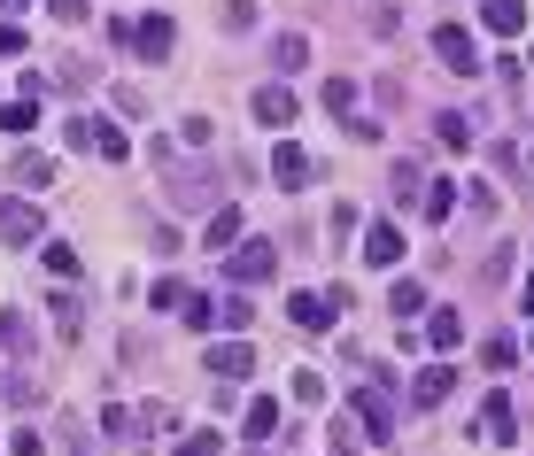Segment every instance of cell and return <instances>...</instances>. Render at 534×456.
Returning <instances> with one entry per match:
<instances>
[{
    "instance_id": "6da1fadb",
    "label": "cell",
    "mask_w": 534,
    "mask_h": 456,
    "mask_svg": "<svg viewBox=\"0 0 534 456\" xmlns=\"http://www.w3.org/2000/svg\"><path fill=\"white\" fill-rule=\"evenodd\" d=\"M349 426H364L372 441H395V379H387V371H372L349 395Z\"/></svg>"
},
{
    "instance_id": "7a4b0ae2",
    "label": "cell",
    "mask_w": 534,
    "mask_h": 456,
    "mask_svg": "<svg viewBox=\"0 0 534 456\" xmlns=\"http://www.w3.org/2000/svg\"><path fill=\"white\" fill-rule=\"evenodd\" d=\"M225 263H233V286H264L271 271H279V248H271V240H233Z\"/></svg>"
},
{
    "instance_id": "3957f363",
    "label": "cell",
    "mask_w": 534,
    "mask_h": 456,
    "mask_svg": "<svg viewBox=\"0 0 534 456\" xmlns=\"http://www.w3.org/2000/svg\"><path fill=\"white\" fill-rule=\"evenodd\" d=\"M434 55H442V70H457V78H480V47L465 24H442L434 31Z\"/></svg>"
},
{
    "instance_id": "277c9868",
    "label": "cell",
    "mask_w": 534,
    "mask_h": 456,
    "mask_svg": "<svg viewBox=\"0 0 534 456\" xmlns=\"http://www.w3.org/2000/svg\"><path fill=\"white\" fill-rule=\"evenodd\" d=\"M163 178H171L178 209H209V201H217V171H178V163H163Z\"/></svg>"
},
{
    "instance_id": "5b68a950",
    "label": "cell",
    "mask_w": 534,
    "mask_h": 456,
    "mask_svg": "<svg viewBox=\"0 0 534 456\" xmlns=\"http://www.w3.org/2000/svg\"><path fill=\"white\" fill-rule=\"evenodd\" d=\"M39 232H47V217H39L31 201H0V240H8V248H31Z\"/></svg>"
},
{
    "instance_id": "8992f818",
    "label": "cell",
    "mask_w": 534,
    "mask_h": 456,
    "mask_svg": "<svg viewBox=\"0 0 534 456\" xmlns=\"http://www.w3.org/2000/svg\"><path fill=\"white\" fill-rule=\"evenodd\" d=\"M202 371H217V379H248V371H256V348L233 333V341H217V348L202 356Z\"/></svg>"
},
{
    "instance_id": "52a82bcc",
    "label": "cell",
    "mask_w": 534,
    "mask_h": 456,
    "mask_svg": "<svg viewBox=\"0 0 534 456\" xmlns=\"http://www.w3.org/2000/svg\"><path fill=\"white\" fill-rule=\"evenodd\" d=\"M480 24L496 31V39H519L527 31V0H480Z\"/></svg>"
},
{
    "instance_id": "ba28073f",
    "label": "cell",
    "mask_w": 534,
    "mask_h": 456,
    "mask_svg": "<svg viewBox=\"0 0 534 456\" xmlns=\"http://www.w3.org/2000/svg\"><path fill=\"white\" fill-rule=\"evenodd\" d=\"M171 39H178V31H171V16H148V24H132V47H140L148 62H163V55H171Z\"/></svg>"
},
{
    "instance_id": "9c48e42d",
    "label": "cell",
    "mask_w": 534,
    "mask_h": 456,
    "mask_svg": "<svg viewBox=\"0 0 534 456\" xmlns=\"http://www.w3.org/2000/svg\"><path fill=\"white\" fill-rule=\"evenodd\" d=\"M449 387H457V371H449V364H426V371L411 379V402H418V410H434V402H442Z\"/></svg>"
},
{
    "instance_id": "30bf717a",
    "label": "cell",
    "mask_w": 534,
    "mask_h": 456,
    "mask_svg": "<svg viewBox=\"0 0 534 456\" xmlns=\"http://www.w3.org/2000/svg\"><path fill=\"white\" fill-rule=\"evenodd\" d=\"M364 263H380V271H387V263H403V232L387 225V217L364 232Z\"/></svg>"
},
{
    "instance_id": "8fae6325",
    "label": "cell",
    "mask_w": 534,
    "mask_h": 456,
    "mask_svg": "<svg viewBox=\"0 0 534 456\" xmlns=\"http://www.w3.org/2000/svg\"><path fill=\"white\" fill-rule=\"evenodd\" d=\"M287 317H295L302 333H326V325H333V302H326V294H295V302H287Z\"/></svg>"
},
{
    "instance_id": "7c38bea8",
    "label": "cell",
    "mask_w": 534,
    "mask_h": 456,
    "mask_svg": "<svg viewBox=\"0 0 534 456\" xmlns=\"http://www.w3.org/2000/svg\"><path fill=\"white\" fill-rule=\"evenodd\" d=\"M256 124H295V86H264L256 93Z\"/></svg>"
},
{
    "instance_id": "4fadbf2b",
    "label": "cell",
    "mask_w": 534,
    "mask_h": 456,
    "mask_svg": "<svg viewBox=\"0 0 534 456\" xmlns=\"http://www.w3.org/2000/svg\"><path fill=\"white\" fill-rule=\"evenodd\" d=\"M473 433H488V441H511V395H488V402H480Z\"/></svg>"
},
{
    "instance_id": "5bb4252c",
    "label": "cell",
    "mask_w": 534,
    "mask_h": 456,
    "mask_svg": "<svg viewBox=\"0 0 534 456\" xmlns=\"http://www.w3.org/2000/svg\"><path fill=\"white\" fill-rule=\"evenodd\" d=\"M426 341H434V348L449 356V348L465 341V317H457V310H426Z\"/></svg>"
},
{
    "instance_id": "9a60e30c",
    "label": "cell",
    "mask_w": 534,
    "mask_h": 456,
    "mask_svg": "<svg viewBox=\"0 0 534 456\" xmlns=\"http://www.w3.org/2000/svg\"><path fill=\"white\" fill-rule=\"evenodd\" d=\"M16 186H55V155L24 147V155H16Z\"/></svg>"
},
{
    "instance_id": "2e32d148",
    "label": "cell",
    "mask_w": 534,
    "mask_h": 456,
    "mask_svg": "<svg viewBox=\"0 0 534 456\" xmlns=\"http://www.w3.org/2000/svg\"><path fill=\"white\" fill-rule=\"evenodd\" d=\"M271 426H279V402L256 395V402H248V418H240V433H248V441H271Z\"/></svg>"
},
{
    "instance_id": "e0dca14e",
    "label": "cell",
    "mask_w": 534,
    "mask_h": 456,
    "mask_svg": "<svg viewBox=\"0 0 534 456\" xmlns=\"http://www.w3.org/2000/svg\"><path fill=\"white\" fill-rule=\"evenodd\" d=\"M271 171L287 178V194H295V186H310V155H302V147H279V155H271Z\"/></svg>"
},
{
    "instance_id": "ac0fdd59",
    "label": "cell",
    "mask_w": 534,
    "mask_h": 456,
    "mask_svg": "<svg viewBox=\"0 0 534 456\" xmlns=\"http://www.w3.org/2000/svg\"><path fill=\"white\" fill-rule=\"evenodd\" d=\"M271 62H279V70H302V62H310V39H302V31H279V39H271Z\"/></svg>"
},
{
    "instance_id": "d6986e66",
    "label": "cell",
    "mask_w": 534,
    "mask_h": 456,
    "mask_svg": "<svg viewBox=\"0 0 534 456\" xmlns=\"http://www.w3.org/2000/svg\"><path fill=\"white\" fill-rule=\"evenodd\" d=\"M326 109L349 124V116H356V78H326Z\"/></svg>"
},
{
    "instance_id": "ffe728a7",
    "label": "cell",
    "mask_w": 534,
    "mask_h": 456,
    "mask_svg": "<svg viewBox=\"0 0 534 456\" xmlns=\"http://www.w3.org/2000/svg\"><path fill=\"white\" fill-rule=\"evenodd\" d=\"M240 240V209H217V217H209V248H217V256H225V248H233Z\"/></svg>"
},
{
    "instance_id": "44dd1931",
    "label": "cell",
    "mask_w": 534,
    "mask_h": 456,
    "mask_svg": "<svg viewBox=\"0 0 534 456\" xmlns=\"http://www.w3.org/2000/svg\"><path fill=\"white\" fill-rule=\"evenodd\" d=\"M93 155H109V163H124V155H132V140H124L117 124H93Z\"/></svg>"
},
{
    "instance_id": "7402d4cb",
    "label": "cell",
    "mask_w": 534,
    "mask_h": 456,
    "mask_svg": "<svg viewBox=\"0 0 534 456\" xmlns=\"http://www.w3.org/2000/svg\"><path fill=\"white\" fill-rule=\"evenodd\" d=\"M31 124H39V101H8V109H0V132H16V140H24Z\"/></svg>"
},
{
    "instance_id": "603a6c76",
    "label": "cell",
    "mask_w": 534,
    "mask_h": 456,
    "mask_svg": "<svg viewBox=\"0 0 534 456\" xmlns=\"http://www.w3.org/2000/svg\"><path fill=\"white\" fill-rule=\"evenodd\" d=\"M449 209H457V194H449V178H426V217H434V225H442Z\"/></svg>"
},
{
    "instance_id": "cb8c5ba5",
    "label": "cell",
    "mask_w": 534,
    "mask_h": 456,
    "mask_svg": "<svg viewBox=\"0 0 534 456\" xmlns=\"http://www.w3.org/2000/svg\"><path fill=\"white\" fill-rule=\"evenodd\" d=\"M387 310H403V317H418V310H426V294H418V279H395V294H387Z\"/></svg>"
},
{
    "instance_id": "d4e9b609",
    "label": "cell",
    "mask_w": 534,
    "mask_h": 456,
    "mask_svg": "<svg viewBox=\"0 0 534 456\" xmlns=\"http://www.w3.org/2000/svg\"><path fill=\"white\" fill-rule=\"evenodd\" d=\"M248 317H256L248 294H225V302H217V325H233V333H248Z\"/></svg>"
},
{
    "instance_id": "484cf974",
    "label": "cell",
    "mask_w": 534,
    "mask_h": 456,
    "mask_svg": "<svg viewBox=\"0 0 534 456\" xmlns=\"http://www.w3.org/2000/svg\"><path fill=\"white\" fill-rule=\"evenodd\" d=\"M171 456H225V433H186Z\"/></svg>"
},
{
    "instance_id": "4316f807",
    "label": "cell",
    "mask_w": 534,
    "mask_h": 456,
    "mask_svg": "<svg viewBox=\"0 0 534 456\" xmlns=\"http://www.w3.org/2000/svg\"><path fill=\"white\" fill-rule=\"evenodd\" d=\"M434 124H442V147H457V155L473 147V124H465V116H434Z\"/></svg>"
},
{
    "instance_id": "83f0119b",
    "label": "cell",
    "mask_w": 534,
    "mask_h": 456,
    "mask_svg": "<svg viewBox=\"0 0 534 456\" xmlns=\"http://www.w3.org/2000/svg\"><path fill=\"white\" fill-rule=\"evenodd\" d=\"M326 402V387H318V371H295V410H318Z\"/></svg>"
},
{
    "instance_id": "f1b7e54d",
    "label": "cell",
    "mask_w": 534,
    "mask_h": 456,
    "mask_svg": "<svg viewBox=\"0 0 534 456\" xmlns=\"http://www.w3.org/2000/svg\"><path fill=\"white\" fill-rule=\"evenodd\" d=\"M93 124H101V116H70V124H62V140H70V147H93Z\"/></svg>"
},
{
    "instance_id": "f546056e",
    "label": "cell",
    "mask_w": 534,
    "mask_h": 456,
    "mask_svg": "<svg viewBox=\"0 0 534 456\" xmlns=\"http://www.w3.org/2000/svg\"><path fill=\"white\" fill-rule=\"evenodd\" d=\"M47 310H55V325H62V333H78V294H55Z\"/></svg>"
},
{
    "instance_id": "4dcf8cb0",
    "label": "cell",
    "mask_w": 534,
    "mask_h": 456,
    "mask_svg": "<svg viewBox=\"0 0 534 456\" xmlns=\"http://www.w3.org/2000/svg\"><path fill=\"white\" fill-rule=\"evenodd\" d=\"M47 16L55 24H86V0H47Z\"/></svg>"
},
{
    "instance_id": "1f68e13d",
    "label": "cell",
    "mask_w": 534,
    "mask_h": 456,
    "mask_svg": "<svg viewBox=\"0 0 534 456\" xmlns=\"http://www.w3.org/2000/svg\"><path fill=\"white\" fill-rule=\"evenodd\" d=\"M0 55H24V31L16 24H0Z\"/></svg>"
},
{
    "instance_id": "d6a6232c",
    "label": "cell",
    "mask_w": 534,
    "mask_h": 456,
    "mask_svg": "<svg viewBox=\"0 0 534 456\" xmlns=\"http://www.w3.org/2000/svg\"><path fill=\"white\" fill-rule=\"evenodd\" d=\"M16 456H47V441L39 433H16Z\"/></svg>"
},
{
    "instance_id": "836d02e7",
    "label": "cell",
    "mask_w": 534,
    "mask_h": 456,
    "mask_svg": "<svg viewBox=\"0 0 534 456\" xmlns=\"http://www.w3.org/2000/svg\"><path fill=\"white\" fill-rule=\"evenodd\" d=\"M0 341H16V310H8V317H0Z\"/></svg>"
},
{
    "instance_id": "e575fe53",
    "label": "cell",
    "mask_w": 534,
    "mask_h": 456,
    "mask_svg": "<svg viewBox=\"0 0 534 456\" xmlns=\"http://www.w3.org/2000/svg\"><path fill=\"white\" fill-rule=\"evenodd\" d=\"M0 8H8V16H24V8H31V0H0Z\"/></svg>"
},
{
    "instance_id": "d590c367",
    "label": "cell",
    "mask_w": 534,
    "mask_h": 456,
    "mask_svg": "<svg viewBox=\"0 0 534 456\" xmlns=\"http://www.w3.org/2000/svg\"><path fill=\"white\" fill-rule=\"evenodd\" d=\"M527 317H534V279H527Z\"/></svg>"
},
{
    "instance_id": "8d00e7d4",
    "label": "cell",
    "mask_w": 534,
    "mask_h": 456,
    "mask_svg": "<svg viewBox=\"0 0 534 456\" xmlns=\"http://www.w3.org/2000/svg\"><path fill=\"white\" fill-rule=\"evenodd\" d=\"M333 456H356V449H333Z\"/></svg>"
}]
</instances>
